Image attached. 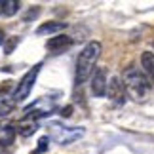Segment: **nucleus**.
Listing matches in <instances>:
<instances>
[{
  "label": "nucleus",
  "instance_id": "7ed1b4c3",
  "mask_svg": "<svg viewBox=\"0 0 154 154\" xmlns=\"http://www.w3.org/2000/svg\"><path fill=\"white\" fill-rule=\"evenodd\" d=\"M40 69H42V63H36V65H32L31 69H29V72L21 78V82L17 84L15 88V91H14V99L17 103H21V101H25V99L29 97V93H31V90L34 88V82H36L38 78V72H40Z\"/></svg>",
  "mask_w": 154,
  "mask_h": 154
},
{
  "label": "nucleus",
  "instance_id": "a211bd4d",
  "mask_svg": "<svg viewBox=\"0 0 154 154\" xmlns=\"http://www.w3.org/2000/svg\"><path fill=\"white\" fill-rule=\"evenodd\" d=\"M2 42H4V31L0 29V44H2Z\"/></svg>",
  "mask_w": 154,
  "mask_h": 154
},
{
  "label": "nucleus",
  "instance_id": "39448f33",
  "mask_svg": "<svg viewBox=\"0 0 154 154\" xmlns=\"http://www.w3.org/2000/svg\"><path fill=\"white\" fill-rule=\"evenodd\" d=\"M106 97L110 99L114 105L122 106L126 103L128 99V91H126V86H124L122 78H118V76H112L109 80V88H106Z\"/></svg>",
  "mask_w": 154,
  "mask_h": 154
},
{
  "label": "nucleus",
  "instance_id": "0eeeda50",
  "mask_svg": "<svg viewBox=\"0 0 154 154\" xmlns=\"http://www.w3.org/2000/svg\"><path fill=\"white\" fill-rule=\"evenodd\" d=\"M70 46H72V38L69 34H55L53 38H50L46 42V48H48L51 53H63L67 51Z\"/></svg>",
  "mask_w": 154,
  "mask_h": 154
},
{
  "label": "nucleus",
  "instance_id": "aec40b11",
  "mask_svg": "<svg viewBox=\"0 0 154 154\" xmlns=\"http://www.w3.org/2000/svg\"><path fill=\"white\" fill-rule=\"evenodd\" d=\"M152 48H154V42H152Z\"/></svg>",
  "mask_w": 154,
  "mask_h": 154
},
{
  "label": "nucleus",
  "instance_id": "6e6552de",
  "mask_svg": "<svg viewBox=\"0 0 154 154\" xmlns=\"http://www.w3.org/2000/svg\"><path fill=\"white\" fill-rule=\"evenodd\" d=\"M17 128L14 124H10L8 120H0V145L2 146H10L15 139Z\"/></svg>",
  "mask_w": 154,
  "mask_h": 154
},
{
  "label": "nucleus",
  "instance_id": "f03ea898",
  "mask_svg": "<svg viewBox=\"0 0 154 154\" xmlns=\"http://www.w3.org/2000/svg\"><path fill=\"white\" fill-rule=\"evenodd\" d=\"M150 78L145 74V70H141L139 67H128L122 74V82L126 86V91H128V97L135 103H145L146 97L150 93Z\"/></svg>",
  "mask_w": 154,
  "mask_h": 154
},
{
  "label": "nucleus",
  "instance_id": "4468645a",
  "mask_svg": "<svg viewBox=\"0 0 154 154\" xmlns=\"http://www.w3.org/2000/svg\"><path fill=\"white\" fill-rule=\"evenodd\" d=\"M17 44H19V36H11V38H8V42H6V46H4L6 55H10V53L15 50V46H17Z\"/></svg>",
  "mask_w": 154,
  "mask_h": 154
},
{
  "label": "nucleus",
  "instance_id": "9b49d317",
  "mask_svg": "<svg viewBox=\"0 0 154 154\" xmlns=\"http://www.w3.org/2000/svg\"><path fill=\"white\" fill-rule=\"evenodd\" d=\"M141 67L145 74L154 82V51H143L141 53Z\"/></svg>",
  "mask_w": 154,
  "mask_h": 154
},
{
  "label": "nucleus",
  "instance_id": "2eb2a0df",
  "mask_svg": "<svg viewBox=\"0 0 154 154\" xmlns=\"http://www.w3.org/2000/svg\"><path fill=\"white\" fill-rule=\"evenodd\" d=\"M48 141H50V137L48 135H42V137L38 139V146H36V152L40 154V152H46L48 150Z\"/></svg>",
  "mask_w": 154,
  "mask_h": 154
},
{
  "label": "nucleus",
  "instance_id": "6ab92c4d",
  "mask_svg": "<svg viewBox=\"0 0 154 154\" xmlns=\"http://www.w3.org/2000/svg\"><path fill=\"white\" fill-rule=\"evenodd\" d=\"M4 152V149H2V145H0V154H2Z\"/></svg>",
  "mask_w": 154,
  "mask_h": 154
},
{
  "label": "nucleus",
  "instance_id": "f3484780",
  "mask_svg": "<svg viewBox=\"0 0 154 154\" xmlns=\"http://www.w3.org/2000/svg\"><path fill=\"white\" fill-rule=\"evenodd\" d=\"M6 14V0H0V15Z\"/></svg>",
  "mask_w": 154,
  "mask_h": 154
},
{
  "label": "nucleus",
  "instance_id": "9d476101",
  "mask_svg": "<svg viewBox=\"0 0 154 154\" xmlns=\"http://www.w3.org/2000/svg\"><path fill=\"white\" fill-rule=\"evenodd\" d=\"M38 129V120H31V118H23L21 124H19V128H17V133L21 135L23 139H27V137H31V135L34 133Z\"/></svg>",
  "mask_w": 154,
  "mask_h": 154
},
{
  "label": "nucleus",
  "instance_id": "ddd939ff",
  "mask_svg": "<svg viewBox=\"0 0 154 154\" xmlns=\"http://www.w3.org/2000/svg\"><path fill=\"white\" fill-rule=\"evenodd\" d=\"M19 10H21V2H19V0H6V14L4 15L11 17V15H15Z\"/></svg>",
  "mask_w": 154,
  "mask_h": 154
},
{
  "label": "nucleus",
  "instance_id": "f8f14e48",
  "mask_svg": "<svg viewBox=\"0 0 154 154\" xmlns=\"http://www.w3.org/2000/svg\"><path fill=\"white\" fill-rule=\"evenodd\" d=\"M15 105H17V101L14 99V95H8V97H4L2 101H0V118H6V116H10L11 112L15 110Z\"/></svg>",
  "mask_w": 154,
  "mask_h": 154
},
{
  "label": "nucleus",
  "instance_id": "1a4fd4ad",
  "mask_svg": "<svg viewBox=\"0 0 154 154\" xmlns=\"http://www.w3.org/2000/svg\"><path fill=\"white\" fill-rule=\"evenodd\" d=\"M67 29V23H63V21H46L42 23L38 29H36V34H55V32H61Z\"/></svg>",
  "mask_w": 154,
  "mask_h": 154
},
{
  "label": "nucleus",
  "instance_id": "20e7f679",
  "mask_svg": "<svg viewBox=\"0 0 154 154\" xmlns=\"http://www.w3.org/2000/svg\"><path fill=\"white\" fill-rule=\"evenodd\" d=\"M51 128V137L57 145H70L74 141H78L80 137H84V128H65L61 124H53Z\"/></svg>",
  "mask_w": 154,
  "mask_h": 154
},
{
  "label": "nucleus",
  "instance_id": "dca6fc26",
  "mask_svg": "<svg viewBox=\"0 0 154 154\" xmlns=\"http://www.w3.org/2000/svg\"><path fill=\"white\" fill-rule=\"evenodd\" d=\"M70 114H72V106H70V105H69V106H63V109H61V116H63V118H69Z\"/></svg>",
  "mask_w": 154,
  "mask_h": 154
},
{
  "label": "nucleus",
  "instance_id": "423d86ee",
  "mask_svg": "<svg viewBox=\"0 0 154 154\" xmlns=\"http://www.w3.org/2000/svg\"><path fill=\"white\" fill-rule=\"evenodd\" d=\"M106 88H109V80H106L105 69H95L91 76V93L95 97H103L106 95Z\"/></svg>",
  "mask_w": 154,
  "mask_h": 154
},
{
  "label": "nucleus",
  "instance_id": "f257e3e1",
  "mask_svg": "<svg viewBox=\"0 0 154 154\" xmlns=\"http://www.w3.org/2000/svg\"><path fill=\"white\" fill-rule=\"evenodd\" d=\"M101 51H103V46L97 40H91V42H88L84 46V50L80 51L78 59H76V67H74V84L76 86H82L84 82H88L93 76Z\"/></svg>",
  "mask_w": 154,
  "mask_h": 154
}]
</instances>
